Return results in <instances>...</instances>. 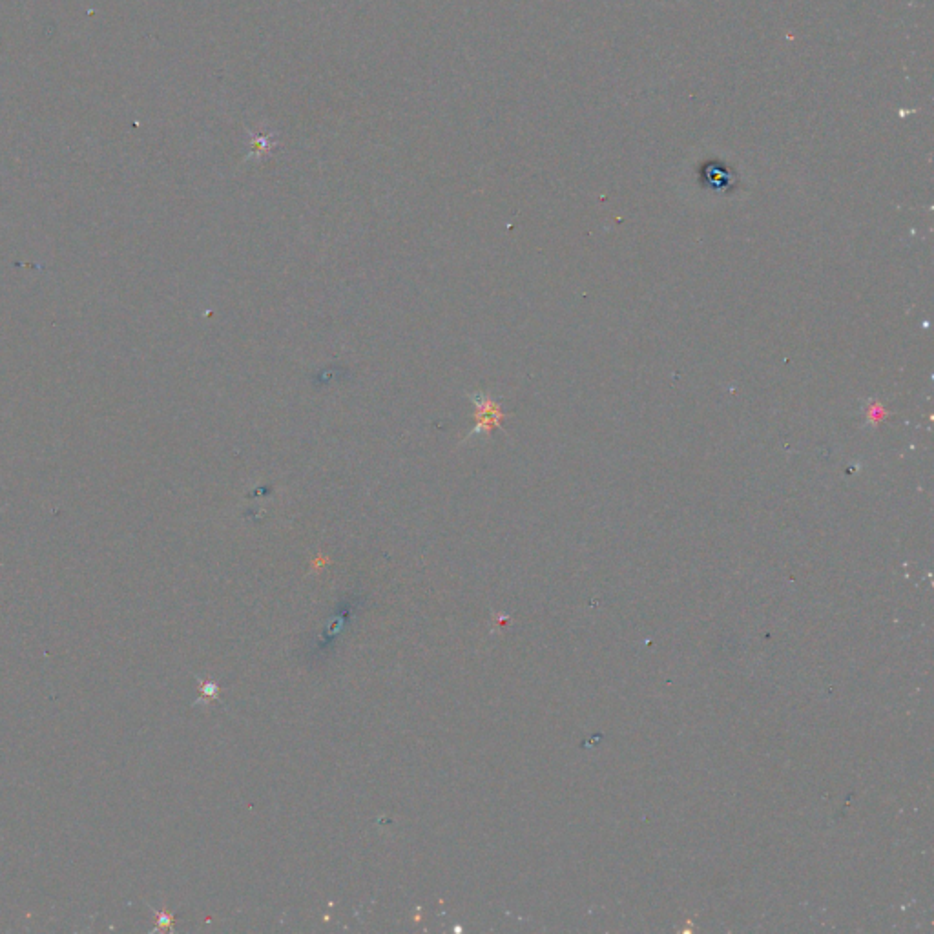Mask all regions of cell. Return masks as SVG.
Segmentation results:
<instances>
[{"mask_svg":"<svg viewBox=\"0 0 934 934\" xmlns=\"http://www.w3.org/2000/svg\"><path fill=\"white\" fill-rule=\"evenodd\" d=\"M469 398L473 400V404L478 409V424L469 436L467 440L471 438H477V436L484 435V433H489L491 427L499 426L500 418H502V413H500L499 404L488 395H482V393H475V395H469Z\"/></svg>","mask_w":934,"mask_h":934,"instance_id":"1","label":"cell"},{"mask_svg":"<svg viewBox=\"0 0 934 934\" xmlns=\"http://www.w3.org/2000/svg\"><path fill=\"white\" fill-rule=\"evenodd\" d=\"M250 137H252V152H250V156H263V154H267L274 146L278 145L276 135L274 134L261 135L250 132Z\"/></svg>","mask_w":934,"mask_h":934,"instance_id":"2","label":"cell"}]
</instances>
